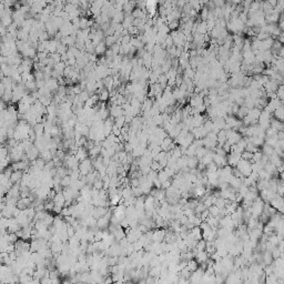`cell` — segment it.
Masks as SVG:
<instances>
[{"mask_svg": "<svg viewBox=\"0 0 284 284\" xmlns=\"http://www.w3.org/2000/svg\"><path fill=\"white\" fill-rule=\"evenodd\" d=\"M110 98V91L106 90V89H104V90H102L99 93V99H100V101H102V102H106V101L109 100Z\"/></svg>", "mask_w": 284, "mask_h": 284, "instance_id": "cell-29", "label": "cell"}, {"mask_svg": "<svg viewBox=\"0 0 284 284\" xmlns=\"http://www.w3.org/2000/svg\"><path fill=\"white\" fill-rule=\"evenodd\" d=\"M145 10H147V13L150 18L154 17L155 12H157V2L155 1H148L147 5H145Z\"/></svg>", "mask_w": 284, "mask_h": 284, "instance_id": "cell-10", "label": "cell"}, {"mask_svg": "<svg viewBox=\"0 0 284 284\" xmlns=\"http://www.w3.org/2000/svg\"><path fill=\"white\" fill-rule=\"evenodd\" d=\"M242 159V154L240 153H235V152H231L228 157V163L233 168H236V165L239 164L240 160Z\"/></svg>", "mask_w": 284, "mask_h": 284, "instance_id": "cell-7", "label": "cell"}, {"mask_svg": "<svg viewBox=\"0 0 284 284\" xmlns=\"http://www.w3.org/2000/svg\"><path fill=\"white\" fill-rule=\"evenodd\" d=\"M53 203H55V205H57V207H60V208H63V205L66 204V198L65 195H63V193L62 192H58L57 193V195L55 197V199H53Z\"/></svg>", "mask_w": 284, "mask_h": 284, "instance_id": "cell-12", "label": "cell"}, {"mask_svg": "<svg viewBox=\"0 0 284 284\" xmlns=\"http://www.w3.org/2000/svg\"><path fill=\"white\" fill-rule=\"evenodd\" d=\"M93 189H97V190H102V189H103V181H102V179H98V180L94 182Z\"/></svg>", "mask_w": 284, "mask_h": 284, "instance_id": "cell-40", "label": "cell"}, {"mask_svg": "<svg viewBox=\"0 0 284 284\" xmlns=\"http://www.w3.org/2000/svg\"><path fill=\"white\" fill-rule=\"evenodd\" d=\"M110 116L112 117L113 119H117L119 117L124 116V110H123L122 106H117V104H111L109 109Z\"/></svg>", "mask_w": 284, "mask_h": 284, "instance_id": "cell-4", "label": "cell"}, {"mask_svg": "<svg viewBox=\"0 0 284 284\" xmlns=\"http://www.w3.org/2000/svg\"><path fill=\"white\" fill-rule=\"evenodd\" d=\"M26 154H27V157H28V159H29L30 161L32 162V161H36V160L38 159V157H40V151H39L38 149L33 145L29 151L26 152Z\"/></svg>", "mask_w": 284, "mask_h": 284, "instance_id": "cell-11", "label": "cell"}, {"mask_svg": "<svg viewBox=\"0 0 284 284\" xmlns=\"http://www.w3.org/2000/svg\"><path fill=\"white\" fill-rule=\"evenodd\" d=\"M209 151H210V150H209V149H207L205 147H201V148H199L197 150V154H195V157H197L199 160H201V159L203 158L204 155L207 154Z\"/></svg>", "mask_w": 284, "mask_h": 284, "instance_id": "cell-27", "label": "cell"}, {"mask_svg": "<svg viewBox=\"0 0 284 284\" xmlns=\"http://www.w3.org/2000/svg\"><path fill=\"white\" fill-rule=\"evenodd\" d=\"M46 86L49 88V90L51 91V92H55V93H57V91H58L59 87H60L58 79H55V78L52 77L46 80Z\"/></svg>", "mask_w": 284, "mask_h": 284, "instance_id": "cell-8", "label": "cell"}, {"mask_svg": "<svg viewBox=\"0 0 284 284\" xmlns=\"http://www.w3.org/2000/svg\"><path fill=\"white\" fill-rule=\"evenodd\" d=\"M158 180L160 181V183H161V187L162 184L164 183V182H167V181L170 180V178H169V175L165 173L164 170H161V171L158 173Z\"/></svg>", "mask_w": 284, "mask_h": 284, "instance_id": "cell-24", "label": "cell"}, {"mask_svg": "<svg viewBox=\"0 0 284 284\" xmlns=\"http://www.w3.org/2000/svg\"><path fill=\"white\" fill-rule=\"evenodd\" d=\"M114 126H117L118 128H120V129H122L123 127L126 126V118H124V116L119 117V118L114 119Z\"/></svg>", "mask_w": 284, "mask_h": 284, "instance_id": "cell-30", "label": "cell"}, {"mask_svg": "<svg viewBox=\"0 0 284 284\" xmlns=\"http://www.w3.org/2000/svg\"><path fill=\"white\" fill-rule=\"evenodd\" d=\"M96 72H97V76H98V78H99V80H103V79H106V77L110 76V69L106 68V66H102V65L97 66Z\"/></svg>", "mask_w": 284, "mask_h": 284, "instance_id": "cell-6", "label": "cell"}, {"mask_svg": "<svg viewBox=\"0 0 284 284\" xmlns=\"http://www.w3.org/2000/svg\"><path fill=\"white\" fill-rule=\"evenodd\" d=\"M50 58L53 60V61L56 62V63H58V62H61V55L60 53H58V52H55V53H51V55L49 56Z\"/></svg>", "mask_w": 284, "mask_h": 284, "instance_id": "cell-39", "label": "cell"}, {"mask_svg": "<svg viewBox=\"0 0 284 284\" xmlns=\"http://www.w3.org/2000/svg\"><path fill=\"white\" fill-rule=\"evenodd\" d=\"M33 76H35V78H36V81H38V80H45V72H43V70H41V71H35V73H33Z\"/></svg>", "mask_w": 284, "mask_h": 284, "instance_id": "cell-38", "label": "cell"}, {"mask_svg": "<svg viewBox=\"0 0 284 284\" xmlns=\"http://www.w3.org/2000/svg\"><path fill=\"white\" fill-rule=\"evenodd\" d=\"M79 171H80L81 175H83V177H87L90 172L93 171V164H92V161H91L90 158H88L84 161L80 162Z\"/></svg>", "mask_w": 284, "mask_h": 284, "instance_id": "cell-2", "label": "cell"}, {"mask_svg": "<svg viewBox=\"0 0 284 284\" xmlns=\"http://www.w3.org/2000/svg\"><path fill=\"white\" fill-rule=\"evenodd\" d=\"M273 261H274V259H273L272 252H269V251L265 252L264 254H263V263H264L265 265H271Z\"/></svg>", "mask_w": 284, "mask_h": 284, "instance_id": "cell-17", "label": "cell"}, {"mask_svg": "<svg viewBox=\"0 0 284 284\" xmlns=\"http://www.w3.org/2000/svg\"><path fill=\"white\" fill-rule=\"evenodd\" d=\"M226 136H228V142L231 145L236 144L242 140L241 134L238 131H234V130H226Z\"/></svg>", "mask_w": 284, "mask_h": 284, "instance_id": "cell-3", "label": "cell"}, {"mask_svg": "<svg viewBox=\"0 0 284 284\" xmlns=\"http://www.w3.org/2000/svg\"><path fill=\"white\" fill-rule=\"evenodd\" d=\"M198 263L197 261H194V260H191V261H189L188 262V264H187V266L189 269H190V271H192V272H195L198 270Z\"/></svg>", "mask_w": 284, "mask_h": 284, "instance_id": "cell-37", "label": "cell"}, {"mask_svg": "<svg viewBox=\"0 0 284 284\" xmlns=\"http://www.w3.org/2000/svg\"><path fill=\"white\" fill-rule=\"evenodd\" d=\"M76 284H86V283H82V282H78V283H76Z\"/></svg>", "mask_w": 284, "mask_h": 284, "instance_id": "cell-46", "label": "cell"}, {"mask_svg": "<svg viewBox=\"0 0 284 284\" xmlns=\"http://www.w3.org/2000/svg\"><path fill=\"white\" fill-rule=\"evenodd\" d=\"M262 153L270 158V157L274 153V148H272V147H270V145H268V144H264L263 145V152H262Z\"/></svg>", "mask_w": 284, "mask_h": 284, "instance_id": "cell-31", "label": "cell"}, {"mask_svg": "<svg viewBox=\"0 0 284 284\" xmlns=\"http://www.w3.org/2000/svg\"><path fill=\"white\" fill-rule=\"evenodd\" d=\"M117 39L114 36H108V37H106L104 38V43H106V47H109V48H111L114 43H117Z\"/></svg>", "mask_w": 284, "mask_h": 284, "instance_id": "cell-25", "label": "cell"}, {"mask_svg": "<svg viewBox=\"0 0 284 284\" xmlns=\"http://www.w3.org/2000/svg\"><path fill=\"white\" fill-rule=\"evenodd\" d=\"M106 213H108V209H106V208L97 207V208H94V211H93L92 216H93L96 220H99L100 218H102V216L106 215Z\"/></svg>", "mask_w": 284, "mask_h": 284, "instance_id": "cell-13", "label": "cell"}, {"mask_svg": "<svg viewBox=\"0 0 284 284\" xmlns=\"http://www.w3.org/2000/svg\"><path fill=\"white\" fill-rule=\"evenodd\" d=\"M33 130H35L36 134H37V138H38V137H42L45 134V124H43V123H38V124L33 128Z\"/></svg>", "mask_w": 284, "mask_h": 284, "instance_id": "cell-22", "label": "cell"}, {"mask_svg": "<svg viewBox=\"0 0 284 284\" xmlns=\"http://www.w3.org/2000/svg\"><path fill=\"white\" fill-rule=\"evenodd\" d=\"M110 221H111V219L106 218V215L102 216V218H100L99 220H97V228H98V229H100V230L106 229V228H108V225H109Z\"/></svg>", "mask_w": 284, "mask_h": 284, "instance_id": "cell-14", "label": "cell"}, {"mask_svg": "<svg viewBox=\"0 0 284 284\" xmlns=\"http://www.w3.org/2000/svg\"><path fill=\"white\" fill-rule=\"evenodd\" d=\"M66 62H58V63H56L55 68H53V70L58 71V72H60L61 74H63V72H65V69H66Z\"/></svg>", "mask_w": 284, "mask_h": 284, "instance_id": "cell-35", "label": "cell"}, {"mask_svg": "<svg viewBox=\"0 0 284 284\" xmlns=\"http://www.w3.org/2000/svg\"><path fill=\"white\" fill-rule=\"evenodd\" d=\"M126 18V13L121 11V12H117L114 15V17L112 18V22L113 23H122L123 20Z\"/></svg>", "mask_w": 284, "mask_h": 284, "instance_id": "cell-18", "label": "cell"}, {"mask_svg": "<svg viewBox=\"0 0 284 284\" xmlns=\"http://www.w3.org/2000/svg\"><path fill=\"white\" fill-rule=\"evenodd\" d=\"M152 121H153V123H154V126H157V127L163 126V123H164V119H163L162 113H160V114H158V116L153 117V118H152Z\"/></svg>", "mask_w": 284, "mask_h": 284, "instance_id": "cell-23", "label": "cell"}, {"mask_svg": "<svg viewBox=\"0 0 284 284\" xmlns=\"http://www.w3.org/2000/svg\"><path fill=\"white\" fill-rule=\"evenodd\" d=\"M1 98H2L3 102H8L9 103L10 101H12V90H6L5 94Z\"/></svg>", "mask_w": 284, "mask_h": 284, "instance_id": "cell-33", "label": "cell"}, {"mask_svg": "<svg viewBox=\"0 0 284 284\" xmlns=\"http://www.w3.org/2000/svg\"><path fill=\"white\" fill-rule=\"evenodd\" d=\"M209 16H210V8H208V7L201 8L200 17L202 18V21H207L208 18H209Z\"/></svg>", "mask_w": 284, "mask_h": 284, "instance_id": "cell-26", "label": "cell"}, {"mask_svg": "<svg viewBox=\"0 0 284 284\" xmlns=\"http://www.w3.org/2000/svg\"><path fill=\"white\" fill-rule=\"evenodd\" d=\"M236 169L240 171V173L243 175L244 178H248L252 174L253 172V168H252V162L251 161H246V160H243L241 159L239 162V164L236 165Z\"/></svg>", "mask_w": 284, "mask_h": 284, "instance_id": "cell-1", "label": "cell"}, {"mask_svg": "<svg viewBox=\"0 0 284 284\" xmlns=\"http://www.w3.org/2000/svg\"><path fill=\"white\" fill-rule=\"evenodd\" d=\"M23 174H25V172L23 171H13L12 175H11V178H10V180L12 181L13 184L20 183V181H21V179H22Z\"/></svg>", "mask_w": 284, "mask_h": 284, "instance_id": "cell-16", "label": "cell"}, {"mask_svg": "<svg viewBox=\"0 0 284 284\" xmlns=\"http://www.w3.org/2000/svg\"><path fill=\"white\" fill-rule=\"evenodd\" d=\"M167 235V231L163 229H159L153 231V235H152V242L155 243H162L164 241V238Z\"/></svg>", "mask_w": 284, "mask_h": 284, "instance_id": "cell-5", "label": "cell"}, {"mask_svg": "<svg viewBox=\"0 0 284 284\" xmlns=\"http://www.w3.org/2000/svg\"><path fill=\"white\" fill-rule=\"evenodd\" d=\"M72 183V180H71L70 175H67V177L62 178L61 179V187L65 189V188H69Z\"/></svg>", "mask_w": 284, "mask_h": 284, "instance_id": "cell-34", "label": "cell"}, {"mask_svg": "<svg viewBox=\"0 0 284 284\" xmlns=\"http://www.w3.org/2000/svg\"><path fill=\"white\" fill-rule=\"evenodd\" d=\"M17 39L21 40V41H29V32H27L22 29H19L18 35H17Z\"/></svg>", "mask_w": 284, "mask_h": 284, "instance_id": "cell-20", "label": "cell"}, {"mask_svg": "<svg viewBox=\"0 0 284 284\" xmlns=\"http://www.w3.org/2000/svg\"><path fill=\"white\" fill-rule=\"evenodd\" d=\"M128 33H129V36H137V35H139L140 33V31H139V29L137 28V27H134L132 25V26L130 27L129 29H128Z\"/></svg>", "mask_w": 284, "mask_h": 284, "instance_id": "cell-41", "label": "cell"}, {"mask_svg": "<svg viewBox=\"0 0 284 284\" xmlns=\"http://www.w3.org/2000/svg\"><path fill=\"white\" fill-rule=\"evenodd\" d=\"M106 43H104V41H102L100 43V45H98L97 47H96V55L97 56H100V55H106Z\"/></svg>", "mask_w": 284, "mask_h": 284, "instance_id": "cell-21", "label": "cell"}, {"mask_svg": "<svg viewBox=\"0 0 284 284\" xmlns=\"http://www.w3.org/2000/svg\"><path fill=\"white\" fill-rule=\"evenodd\" d=\"M209 210V213H210V215H212V216H219V214H220V211H221V209H219V208L216 207V205H212L211 208H209L208 209Z\"/></svg>", "mask_w": 284, "mask_h": 284, "instance_id": "cell-36", "label": "cell"}, {"mask_svg": "<svg viewBox=\"0 0 284 284\" xmlns=\"http://www.w3.org/2000/svg\"><path fill=\"white\" fill-rule=\"evenodd\" d=\"M199 163H200V160L197 157H189L188 158V168L191 169V170L197 169Z\"/></svg>", "mask_w": 284, "mask_h": 284, "instance_id": "cell-15", "label": "cell"}, {"mask_svg": "<svg viewBox=\"0 0 284 284\" xmlns=\"http://www.w3.org/2000/svg\"><path fill=\"white\" fill-rule=\"evenodd\" d=\"M120 46H121V45L117 42V43H114V45H113L112 47L110 48L111 50H112L113 53H114V56H118V55H119V52H120Z\"/></svg>", "mask_w": 284, "mask_h": 284, "instance_id": "cell-44", "label": "cell"}, {"mask_svg": "<svg viewBox=\"0 0 284 284\" xmlns=\"http://www.w3.org/2000/svg\"><path fill=\"white\" fill-rule=\"evenodd\" d=\"M103 84L106 90H109V91L113 90V77L112 76H109V77H106V79H103Z\"/></svg>", "mask_w": 284, "mask_h": 284, "instance_id": "cell-19", "label": "cell"}, {"mask_svg": "<svg viewBox=\"0 0 284 284\" xmlns=\"http://www.w3.org/2000/svg\"><path fill=\"white\" fill-rule=\"evenodd\" d=\"M195 248H197L199 252L205 251V248H207V241H205L204 239L199 240V241H198V243H197V246H195Z\"/></svg>", "mask_w": 284, "mask_h": 284, "instance_id": "cell-32", "label": "cell"}, {"mask_svg": "<svg viewBox=\"0 0 284 284\" xmlns=\"http://www.w3.org/2000/svg\"><path fill=\"white\" fill-rule=\"evenodd\" d=\"M195 77V70L191 67H188L185 70H184V78H188V79H194Z\"/></svg>", "mask_w": 284, "mask_h": 284, "instance_id": "cell-28", "label": "cell"}, {"mask_svg": "<svg viewBox=\"0 0 284 284\" xmlns=\"http://www.w3.org/2000/svg\"><path fill=\"white\" fill-rule=\"evenodd\" d=\"M74 157H76V159H77L79 162H82V161H84L86 159L89 158V152H88V150L84 148V147H82V148L78 149V151Z\"/></svg>", "mask_w": 284, "mask_h": 284, "instance_id": "cell-9", "label": "cell"}, {"mask_svg": "<svg viewBox=\"0 0 284 284\" xmlns=\"http://www.w3.org/2000/svg\"><path fill=\"white\" fill-rule=\"evenodd\" d=\"M36 82H37V88H38V90L46 86V80H38V81H36Z\"/></svg>", "mask_w": 284, "mask_h": 284, "instance_id": "cell-45", "label": "cell"}, {"mask_svg": "<svg viewBox=\"0 0 284 284\" xmlns=\"http://www.w3.org/2000/svg\"><path fill=\"white\" fill-rule=\"evenodd\" d=\"M169 29H170V31H177V29L179 28V26H180V23H179V21L178 20H175V21H173V22L169 23Z\"/></svg>", "mask_w": 284, "mask_h": 284, "instance_id": "cell-42", "label": "cell"}, {"mask_svg": "<svg viewBox=\"0 0 284 284\" xmlns=\"http://www.w3.org/2000/svg\"><path fill=\"white\" fill-rule=\"evenodd\" d=\"M242 159L243 160H246V161H252L253 153H251V152H248V151H244L242 153Z\"/></svg>", "mask_w": 284, "mask_h": 284, "instance_id": "cell-43", "label": "cell"}]
</instances>
